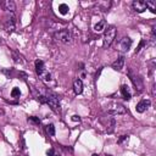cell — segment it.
Returning <instances> with one entry per match:
<instances>
[{"mask_svg":"<svg viewBox=\"0 0 156 156\" xmlns=\"http://www.w3.org/2000/svg\"><path fill=\"white\" fill-rule=\"evenodd\" d=\"M93 156H99V155H96V154H95V155H93Z\"/></svg>","mask_w":156,"mask_h":156,"instance_id":"obj_25","label":"cell"},{"mask_svg":"<svg viewBox=\"0 0 156 156\" xmlns=\"http://www.w3.org/2000/svg\"><path fill=\"white\" fill-rule=\"evenodd\" d=\"M132 6H133V10L135 12H138V13H141V12H144V11L147 10L146 1H144V0H134L133 4H132Z\"/></svg>","mask_w":156,"mask_h":156,"instance_id":"obj_7","label":"cell"},{"mask_svg":"<svg viewBox=\"0 0 156 156\" xmlns=\"http://www.w3.org/2000/svg\"><path fill=\"white\" fill-rule=\"evenodd\" d=\"M112 68L115 69V71H121L122 68H123V66H124V56H118L117 57V60L115 61V62H112Z\"/></svg>","mask_w":156,"mask_h":156,"instance_id":"obj_9","label":"cell"},{"mask_svg":"<svg viewBox=\"0 0 156 156\" xmlns=\"http://www.w3.org/2000/svg\"><path fill=\"white\" fill-rule=\"evenodd\" d=\"M39 77H40L43 80H45V82H49V80L51 79V74H50V72H48L46 69H45V71H44Z\"/></svg>","mask_w":156,"mask_h":156,"instance_id":"obj_17","label":"cell"},{"mask_svg":"<svg viewBox=\"0 0 156 156\" xmlns=\"http://www.w3.org/2000/svg\"><path fill=\"white\" fill-rule=\"evenodd\" d=\"M73 91H74V94H77V95L82 94V91H83V82H82L80 79H76V80L73 82Z\"/></svg>","mask_w":156,"mask_h":156,"instance_id":"obj_11","label":"cell"},{"mask_svg":"<svg viewBox=\"0 0 156 156\" xmlns=\"http://www.w3.org/2000/svg\"><path fill=\"white\" fill-rule=\"evenodd\" d=\"M45 98H46V104L54 110V111H58L60 110V101H58V96L51 91V90H46L44 93Z\"/></svg>","mask_w":156,"mask_h":156,"instance_id":"obj_2","label":"cell"},{"mask_svg":"<svg viewBox=\"0 0 156 156\" xmlns=\"http://www.w3.org/2000/svg\"><path fill=\"white\" fill-rule=\"evenodd\" d=\"M150 105H151L150 100H140V101L136 104L135 110H136V112L143 113V112H145V111H146V110L150 107Z\"/></svg>","mask_w":156,"mask_h":156,"instance_id":"obj_8","label":"cell"},{"mask_svg":"<svg viewBox=\"0 0 156 156\" xmlns=\"http://www.w3.org/2000/svg\"><path fill=\"white\" fill-rule=\"evenodd\" d=\"M34 66H35V71L38 73V76H40L44 71H45V66H44V62L41 60H37L34 62Z\"/></svg>","mask_w":156,"mask_h":156,"instance_id":"obj_13","label":"cell"},{"mask_svg":"<svg viewBox=\"0 0 156 156\" xmlns=\"http://www.w3.org/2000/svg\"><path fill=\"white\" fill-rule=\"evenodd\" d=\"M68 10H69V7H68L67 4H60V5H58V12H60L61 15H66V13L68 12Z\"/></svg>","mask_w":156,"mask_h":156,"instance_id":"obj_15","label":"cell"},{"mask_svg":"<svg viewBox=\"0 0 156 156\" xmlns=\"http://www.w3.org/2000/svg\"><path fill=\"white\" fill-rule=\"evenodd\" d=\"M28 122H30V123H34V124H37V126H39V124H40V119H39L38 117H34V116H32V117H28Z\"/></svg>","mask_w":156,"mask_h":156,"instance_id":"obj_20","label":"cell"},{"mask_svg":"<svg viewBox=\"0 0 156 156\" xmlns=\"http://www.w3.org/2000/svg\"><path fill=\"white\" fill-rule=\"evenodd\" d=\"M54 156H58V155H54Z\"/></svg>","mask_w":156,"mask_h":156,"instance_id":"obj_27","label":"cell"},{"mask_svg":"<svg viewBox=\"0 0 156 156\" xmlns=\"http://www.w3.org/2000/svg\"><path fill=\"white\" fill-rule=\"evenodd\" d=\"M116 35H117V29L113 26H108L107 28H105L104 38H102V45H104V48L111 46V44L113 43Z\"/></svg>","mask_w":156,"mask_h":156,"instance_id":"obj_1","label":"cell"},{"mask_svg":"<svg viewBox=\"0 0 156 156\" xmlns=\"http://www.w3.org/2000/svg\"><path fill=\"white\" fill-rule=\"evenodd\" d=\"M144 45H146V41H145V40L143 39V40H141V41L139 43V45H138V48H136V50H135V54H138V52H139V51L141 50V48H143Z\"/></svg>","mask_w":156,"mask_h":156,"instance_id":"obj_21","label":"cell"},{"mask_svg":"<svg viewBox=\"0 0 156 156\" xmlns=\"http://www.w3.org/2000/svg\"><path fill=\"white\" fill-rule=\"evenodd\" d=\"M105 24H106V23H105V21H104V20H101L99 23H96V24L94 26V29H95L96 32H101L102 29H105Z\"/></svg>","mask_w":156,"mask_h":156,"instance_id":"obj_16","label":"cell"},{"mask_svg":"<svg viewBox=\"0 0 156 156\" xmlns=\"http://www.w3.org/2000/svg\"><path fill=\"white\" fill-rule=\"evenodd\" d=\"M128 76H129V78H130V80H132V83H133V85H134L136 93H141V91L144 90V83H143V79H141L138 74H134L130 69L128 71Z\"/></svg>","mask_w":156,"mask_h":156,"instance_id":"obj_4","label":"cell"},{"mask_svg":"<svg viewBox=\"0 0 156 156\" xmlns=\"http://www.w3.org/2000/svg\"><path fill=\"white\" fill-rule=\"evenodd\" d=\"M121 93H122V96H123V99H124V100H130L132 94H130V91H129L128 85L123 84V85L121 87Z\"/></svg>","mask_w":156,"mask_h":156,"instance_id":"obj_12","label":"cell"},{"mask_svg":"<svg viewBox=\"0 0 156 156\" xmlns=\"http://www.w3.org/2000/svg\"><path fill=\"white\" fill-rule=\"evenodd\" d=\"M72 119H73V121H76V122H77V121H78V122L80 121V118H79V116H77V115H74V116H72Z\"/></svg>","mask_w":156,"mask_h":156,"instance_id":"obj_22","label":"cell"},{"mask_svg":"<svg viewBox=\"0 0 156 156\" xmlns=\"http://www.w3.org/2000/svg\"><path fill=\"white\" fill-rule=\"evenodd\" d=\"M2 6H4V9H5L6 11H9V12H11V13H13L15 10H16V5H15V2H13L12 0H5V1L2 2Z\"/></svg>","mask_w":156,"mask_h":156,"instance_id":"obj_10","label":"cell"},{"mask_svg":"<svg viewBox=\"0 0 156 156\" xmlns=\"http://www.w3.org/2000/svg\"><path fill=\"white\" fill-rule=\"evenodd\" d=\"M46 154H48L49 156H54V155H55V154H54V150H52V149H50V150H48V152H46Z\"/></svg>","mask_w":156,"mask_h":156,"instance_id":"obj_24","label":"cell"},{"mask_svg":"<svg viewBox=\"0 0 156 156\" xmlns=\"http://www.w3.org/2000/svg\"><path fill=\"white\" fill-rule=\"evenodd\" d=\"M107 112L111 115H123V113H126V107L119 102H115V104L110 105Z\"/></svg>","mask_w":156,"mask_h":156,"instance_id":"obj_5","label":"cell"},{"mask_svg":"<svg viewBox=\"0 0 156 156\" xmlns=\"http://www.w3.org/2000/svg\"><path fill=\"white\" fill-rule=\"evenodd\" d=\"M46 133L49 134V135H55V127H54V124H48L46 126Z\"/></svg>","mask_w":156,"mask_h":156,"instance_id":"obj_18","label":"cell"},{"mask_svg":"<svg viewBox=\"0 0 156 156\" xmlns=\"http://www.w3.org/2000/svg\"><path fill=\"white\" fill-rule=\"evenodd\" d=\"M132 39L129 38V37H123L121 40H119V43H118V49H119V51H123V52H126V51H128L129 49H130V46H132Z\"/></svg>","mask_w":156,"mask_h":156,"instance_id":"obj_6","label":"cell"},{"mask_svg":"<svg viewBox=\"0 0 156 156\" xmlns=\"http://www.w3.org/2000/svg\"><path fill=\"white\" fill-rule=\"evenodd\" d=\"M106 156H111V155H106Z\"/></svg>","mask_w":156,"mask_h":156,"instance_id":"obj_26","label":"cell"},{"mask_svg":"<svg viewBox=\"0 0 156 156\" xmlns=\"http://www.w3.org/2000/svg\"><path fill=\"white\" fill-rule=\"evenodd\" d=\"M146 6H147V9H149L152 13L156 12V2H155L154 0H149V1H146Z\"/></svg>","mask_w":156,"mask_h":156,"instance_id":"obj_14","label":"cell"},{"mask_svg":"<svg viewBox=\"0 0 156 156\" xmlns=\"http://www.w3.org/2000/svg\"><path fill=\"white\" fill-rule=\"evenodd\" d=\"M54 38L57 40V41H61L63 44H68L71 43L72 40V34L68 29H62V30H58L54 34Z\"/></svg>","mask_w":156,"mask_h":156,"instance_id":"obj_3","label":"cell"},{"mask_svg":"<svg viewBox=\"0 0 156 156\" xmlns=\"http://www.w3.org/2000/svg\"><path fill=\"white\" fill-rule=\"evenodd\" d=\"M127 138H128V135H122V138H121V139H119V140H118V144H121V143H122V141H123V140H126V139H127Z\"/></svg>","mask_w":156,"mask_h":156,"instance_id":"obj_23","label":"cell"},{"mask_svg":"<svg viewBox=\"0 0 156 156\" xmlns=\"http://www.w3.org/2000/svg\"><path fill=\"white\" fill-rule=\"evenodd\" d=\"M20 95H21V91H20L18 88H13L11 90V96L12 98H20Z\"/></svg>","mask_w":156,"mask_h":156,"instance_id":"obj_19","label":"cell"}]
</instances>
